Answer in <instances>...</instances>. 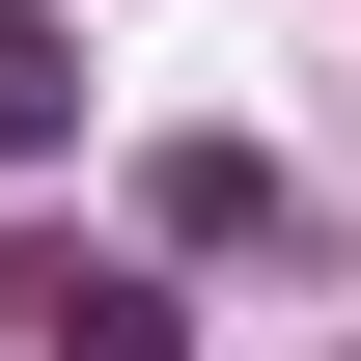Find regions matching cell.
Returning <instances> with one entry per match:
<instances>
[{
    "mask_svg": "<svg viewBox=\"0 0 361 361\" xmlns=\"http://www.w3.org/2000/svg\"><path fill=\"white\" fill-rule=\"evenodd\" d=\"M0 306H28V361H195V306L111 278V250H0Z\"/></svg>",
    "mask_w": 361,
    "mask_h": 361,
    "instance_id": "cell-1",
    "label": "cell"
},
{
    "mask_svg": "<svg viewBox=\"0 0 361 361\" xmlns=\"http://www.w3.org/2000/svg\"><path fill=\"white\" fill-rule=\"evenodd\" d=\"M139 223H167V250H278V223H306V195H278L250 139H167V167H139Z\"/></svg>",
    "mask_w": 361,
    "mask_h": 361,
    "instance_id": "cell-2",
    "label": "cell"
},
{
    "mask_svg": "<svg viewBox=\"0 0 361 361\" xmlns=\"http://www.w3.org/2000/svg\"><path fill=\"white\" fill-rule=\"evenodd\" d=\"M56 139H84V56H56L28 0H0V167H56Z\"/></svg>",
    "mask_w": 361,
    "mask_h": 361,
    "instance_id": "cell-3",
    "label": "cell"
}]
</instances>
